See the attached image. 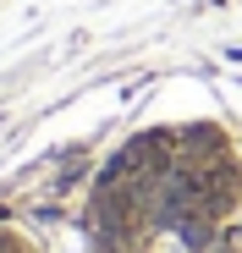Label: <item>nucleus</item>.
<instances>
[{
	"mask_svg": "<svg viewBox=\"0 0 242 253\" xmlns=\"http://www.w3.org/2000/svg\"><path fill=\"white\" fill-rule=\"evenodd\" d=\"M0 253H17V248H6V242H0Z\"/></svg>",
	"mask_w": 242,
	"mask_h": 253,
	"instance_id": "f257e3e1",
	"label": "nucleus"
}]
</instances>
